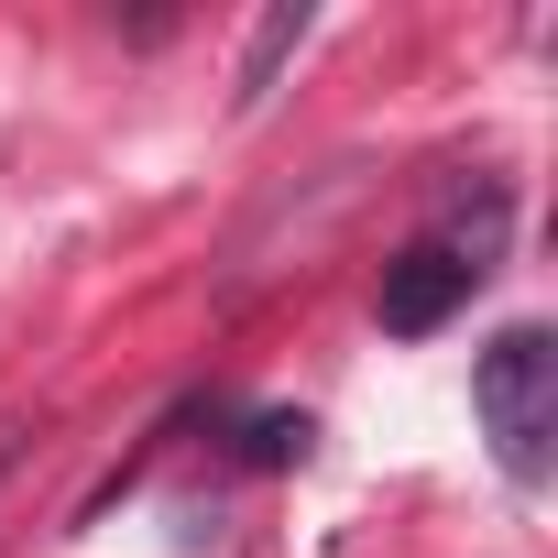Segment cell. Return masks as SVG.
Segmentation results:
<instances>
[{"label":"cell","instance_id":"1","mask_svg":"<svg viewBox=\"0 0 558 558\" xmlns=\"http://www.w3.org/2000/svg\"><path fill=\"white\" fill-rule=\"evenodd\" d=\"M471 405L493 427V460L514 482L547 471V438H558V340L547 329H504L482 362H471Z\"/></svg>","mask_w":558,"mask_h":558},{"label":"cell","instance_id":"2","mask_svg":"<svg viewBox=\"0 0 558 558\" xmlns=\"http://www.w3.org/2000/svg\"><path fill=\"white\" fill-rule=\"evenodd\" d=\"M471 286H482V252L416 241V252L384 263V329H395V340H427V329H449V318L471 307Z\"/></svg>","mask_w":558,"mask_h":558},{"label":"cell","instance_id":"3","mask_svg":"<svg viewBox=\"0 0 558 558\" xmlns=\"http://www.w3.org/2000/svg\"><path fill=\"white\" fill-rule=\"evenodd\" d=\"M296 45H307V0H296V12H274V23L252 34V56H241V110H252V99L274 88V66H286Z\"/></svg>","mask_w":558,"mask_h":558},{"label":"cell","instance_id":"4","mask_svg":"<svg viewBox=\"0 0 558 558\" xmlns=\"http://www.w3.org/2000/svg\"><path fill=\"white\" fill-rule=\"evenodd\" d=\"M307 438H318L307 416H252V438H241V449H252L263 471H286V460H307Z\"/></svg>","mask_w":558,"mask_h":558},{"label":"cell","instance_id":"5","mask_svg":"<svg viewBox=\"0 0 558 558\" xmlns=\"http://www.w3.org/2000/svg\"><path fill=\"white\" fill-rule=\"evenodd\" d=\"M12 449H23V438H12V427H0V471H12Z\"/></svg>","mask_w":558,"mask_h":558}]
</instances>
